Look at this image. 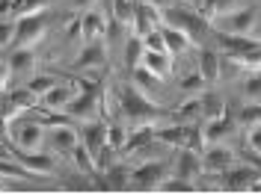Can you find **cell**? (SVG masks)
Masks as SVG:
<instances>
[{"label":"cell","mask_w":261,"mask_h":195,"mask_svg":"<svg viewBox=\"0 0 261 195\" xmlns=\"http://www.w3.org/2000/svg\"><path fill=\"white\" fill-rule=\"evenodd\" d=\"M172 169H169V162H143V166H137V169H130V189H154L158 183H161L166 175H169Z\"/></svg>","instance_id":"8"},{"label":"cell","mask_w":261,"mask_h":195,"mask_svg":"<svg viewBox=\"0 0 261 195\" xmlns=\"http://www.w3.org/2000/svg\"><path fill=\"white\" fill-rule=\"evenodd\" d=\"M143 3H148V6H154V9H169V6H175V0H143Z\"/></svg>","instance_id":"39"},{"label":"cell","mask_w":261,"mask_h":195,"mask_svg":"<svg viewBox=\"0 0 261 195\" xmlns=\"http://www.w3.org/2000/svg\"><path fill=\"white\" fill-rule=\"evenodd\" d=\"M6 130H9V145L15 151H42L45 148V133L48 127L42 124L39 115H21L15 121H6Z\"/></svg>","instance_id":"2"},{"label":"cell","mask_w":261,"mask_h":195,"mask_svg":"<svg viewBox=\"0 0 261 195\" xmlns=\"http://www.w3.org/2000/svg\"><path fill=\"white\" fill-rule=\"evenodd\" d=\"M81 142L92 154H98L101 148L107 145V124H101V121H86L83 124V133H81Z\"/></svg>","instance_id":"19"},{"label":"cell","mask_w":261,"mask_h":195,"mask_svg":"<svg viewBox=\"0 0 261 195\" xmlns=\"http://www.w3.org/2000/svg\"><path fill=\"white\" fill-rule=\"evenodd\" d=\"M154 142V124H130L128 130V142H125V151H140Z\"/></svg>","instance_id":"21"},{"label":"cell","mask_w":261,"mask_h":195,"mask_svg":"<svg viewBox=\"0 0 261 195\" xmlns=\"http://www.w3.org/2000/svg\"><path fill=\"white\" fill-rule=\"evenodd\" d=\"M15 42L12 48H33L36 42H42V36L48 30V21H45V12L39 15H24V18H15Z\"/></svg>","instance_id":"6"},{"label":"cell","mask_w":261,"mask_h":195,"mask_svg":"<svg viewBox=\"0 0 261 195\" xmlns=\"http://www.w3.org/2000/svg\"><path fill=\"white\" fill-rule=\"evenodd\" d=\"M175 113H178V118H193V115H202V110H199V98H190L187 104H181Z\"/></svg>","instance_id":"37"},{"label":"cell","mask_w":261,"mask_h":195,"mask_svg":"<svg viewBox=\"0 0 261 195\" xmlns=\"http://www.w3.org/2000/svg\"><path fill=\"white\" fill-rule=\"evenodd\" d=\"M199 110H202V118H217V115H226V104H223V98L214 95V92H202Z\"/></svg>","instance_id":"25"},{"label":"cell","mask_w":261,"mask_h":195,"mask_svg":"<svg viewBox=\"0 0 261 195\" xmlns=\"http://www.w3.org/2000/svg\"><path fill=\"white\" fill-rule=\"evenodd\" d=\"M119 104H122L125 115L130 118V124H154L163 115V110L154 107V101H148V95L137 83L119 86Z\"/></svg>","instance_id":"1"},{"label":"cell","mask_w":261,"mask_h":195,"mask_svg":"<svg viewBox=\"0 0 261 195\" xmlns=\"http://www.w3.org/2000/svg\"><path fill=\"white\" fill-rule=\"evenodd\" d=\"M9 74H12V71H9V65L0 62V92L6 89V83H9Z\"/></svg>","instance_id":"40"},{"label":"cell","mask_w":261,"mask_h":195,"mask_svg":"<svg viewBox=\"0 0 261 195\" xmlns=\"http://www.w3.org/2000/svg\"><path fill=\"white\" fill-rule=\"evenodd\" d=\"M163 42H166V50L172 53V56H178V53H187V48L193 45V39L187 36L184 30H178V27H169V24H163Z\"/></svg>","instance_id":"20"},{"label":"cell","mask_w":261,"mask_h":195,"mask_svg":"<svg viewBox=\"0 0 261 195\" xmlns=\"http://www.w3.org/2000/svg\"><path fill=\"white\" fill-rule=\"evenodd\" d=\"M252 32H255V39H258V42H261V21H258V24H255V30H252Z\"/></svg>","instance_id":"41"},{"label":"cell","mask_w":261,"mask_h":195,"mask_svg":"<svg viewBox=\"0 0 261 195\" xmlns=\"http://www.w3.org/2000/svg\"><path fill=\"white\" fill-rule=\"evenodd\" d=\"M143 39V45H146V50H166V42H163V30L158 27V30H148L140 36ZM169 53V50H166Z\"/></svg>","instance_id":"33"},{"label":"cell","mask_w":261,"mask_h":195,"mask_svg":"<svg viewBox=\"0 0 261 195\" xmlns=\"http://www.w3.org/2000/svg\"><path fill=\"white\" fill-rule=\"evenodd\" d=\"M3 124H6V121H3V110H0V127H3Z\"/></svg>","instance_id":"42"},{"label":"cell","mask_w":261,"mask_h":195,"mask_svg":"<svg viewBox=\"0 0 261 195\" xmlns=\"http://www.w3.org/2000/svg\"><path fill=\"white\" fill-rule=\"evenodd\" d=\"M244 98L246 101H261V71H252L244 80Z\"/></svg>","instance_id":"32"},{"label":"cell","mask_w":261,"mask_h":195,"mask_svg":"<svg viewBox=\"0 0 261 195\" xmlns=\"http://www.w3.org/2000/svg\"><path fill=\"white\" fill-rule=\"evenodd\" d=\"M36 107V98L24 89V92H18V95H12L6 104H3V121H15V118H21V115H27Z\"/></svg>","instance_id":"16"},{"label":"cell","mask_w":261,"mask_h":195,"mask_svg":"<svg viewBox=\"0 0 261 195\" xmlns=\"http://www.w3.org/2000/svg\"><path fill=\"white\" fill-rule=\"evenodd\" d=\"M81 92V83H54L45 95L39 98V107L45 110V113H65L68 110V104L77 98Z\"/></svg>","instance_id":"7"},{"label":"cell","mask_w":261,"mask_h":195,"mask_svg":"<svg viewBox=\"0 0 261 195\" xmlns=\"http://www.w3.org/2000/svg\"><path fill=\"white\" fill-rule=\"evenodd\" d=\"M261 178L258 166H238V169H228L223 175V189L228 192H249V186Z\"/></svg>","instance_id":"11"},{"label":"cell","mask_w":261,"mask_h":195,"mask_svg":"<svg viewBox=\"0 0 261 195\" xmlns=\"http://www.w3.org/2000/svg\"><path fill=\"white\" fill-rule=\"evenodd\" d=\"M134 15H137V3L134 0H113V21L125 24L134 30Z\"/></svg>","instance_id":"27"},{"label":"cell","mask_w":261,"mask_h":195,"mask_svg":"<svg viewBox=\"0 0 261 195\" xmlns=\"http://www.w3.org/2000/svg\"><path fill=\"white\" fill-rule=\"evenodd\" d=\"M50 0H18L15 12H12V18H24V15H39V12H45L48 9Z\"/></svg>","instance_id":"29"},{"label":"cell","mask_w":261,"mask_h":195,"mask_svg":"<svg viewBox=\"0 0 261 195\" xmlns=\"http://www.w3.org/2000/svg\"><path fill=\"white\" fill-rule=\"evenodd\" d=\"M246 148H249V154L261 157V124H258V127L246 130Z\"/></svg>","instance_id":"35"},{"label":"cell","mask_w":261,"mask_h":195,"mask_svg":"<svg viewBox=\"0 0 261 195\" xmlns=\"http://www.w3.org/2000/svg\"><path fill=\"white\" fill-rule=\"evenodd\" d=\"M143 53H146L143 39H140V36H130L128 45H125V65H128V68H140V62H143Z\"/></svg>","instance_id":"28"},{"label":"cell","mask_w":261,"mask_h":195,"mask_svg":"<svg viewBox=\"0 0 261 195\" xmlns=\"http://www.w3.org/2000/svg\"><path fill=\"white\" fill-rule=\"evenodd\" d=\"M98 0H71V6H74V12H89V9H95Z\"/></svg>","instance_id":"38"},{"label":"cell","mask_w":261,"mask_h":195,"mask_svg":"<svg viewBox=\"0 0 261 195\" xmlns=\"http://www.w3.org/2000/svg\"><path fill=\"white\" fill-rule=\"evenodd\" d=\"M163 24L184 30L190 39H202L208 32V21L202 15H196L193 9H187V6H169V9H163Z\"/></svg>","instance_id":"4"},{"label":"cell","mask_w":261,"mask_h":195,"mask_svg":"<svg viewBox=\"0 0 261 195\" xmlns=\"http://www.w3.org/2000/svg\"><path fill=\"white\" fill-rule=\"evenodd\" d=\"M134 3H140V0H134Z\"/></svg>","instance_id":"43"},{"label":"cell","mask_w":261,"mask_h":195,"mask_svg":"<svg viewBox=\"0 0 261 195\" xmlns=\"http://www.w3.org/2000/svg\"><path fill=\"white\" fill-rule=\"evenodd\" d=\"M65 113L71 115V118H81V121H92L98 113V92L95 86H89V83H81V92L77 98L68 104V110Z\"/></svg>","instance_id":"10"},{"label":"cell","mask_w":261,"mask_h":195,"mask_svg":"<svg viewBox=\"0 0 261 195\" xmlns=\"http://www.w3.org/2000/svg\"><path fill=\"white\" fill-rule=\"evenodd\" d=\"M234 124H241L244 130L258 127L261 124V101H249L246 107H241L238 115H234Z\"/></svg>","instance_id":"23"},{"label":"cell","mask_w":261,"mask_h":195,"mask_svg":"<svg viewBox=\"0 0 261 195\" xmlns=\"http://www.w3.org/2000/svg\"><path fill=\"white\" fill-rule=\"evenodd\" d=\"M104 180H107V186L110 189H130V169L128 166H110L107 172H104Z\"/></svg>","instance_id":"26"},{"label":"cell","mask_w":261,"mask_h":195,"mask_svg":"<svg viewBox=\"0 0 261 195\" xmlns=\"http://www.w3.org/2000/svg\"><path fill=\"white\" fill-rule=\"evenodd\" d=\"M199 74H202V80L205 83H217L220 80V74H223V59H220V53L217 50H202L199 53Z\"/></svg>","instance_id":"18"},{"label":"cell","mask_w":261,"mask_h":195,"mask_svg":"<svg viewBox=\"0 0 261 195\" xmlns=\"http://www.w3.org/2000/svg\"><path fill=\"white\" fill-rule=\"evenodd\" d=\"M196 189V183L193 180H187V178H178L175 172H169L166 178L154 186V192H193Z\"/></svg>","instance_id":"24"},{"label":"cell","mask_w":261,"mask_h":195,"mask_svg":"<svg viewBox=\"0 0 261 195\" xmlns=\"http://www.w3.org/2000/svg\"><path fill=\"white\" fill-rule=\"evenodd\" d=\"M12 157H15L27 172H33V175H42V178L54 175V160H50L48 154H42V151H15V148H12Z\"/></svg>","instance_id":"13"},{"label":"cell","mask_w":261,"mask_h":195,"mask_svg":"<svg viewBox=\"0 0 261 195\" xmlns=\"http://www.w3.org/2000/svg\"><path fill=\"white\" fill-rule=\"evenodd\" d=\"M202 89H205V80H202V74H199V71L181 80V92H190V95H196V92H202Z\"/></svg>","instance_id":"36"},{"label":"cell","mask_w":261,"mask_h":195,"mask_svg":"<svg viewBox=\"0 0 261 195\" xmlns=\"http://www.w3.org/2000/svg\"><path fill=\"white\" fill-rule=\"evenodd\" d=\"M6 65H9V71L27 74V71H33V68H36V50H33V48H12V53H9Z\"/></svg>","instance_id":"22"},{"label":"cell","mask_w":261,"mask_h":195,"mask_svg":"<svg viewBox=\"0 0 261 195\" xmlns=\"http://www.w3.org/2000/svg\"><path fill=\"white\" fill-rule=\"evenodd\" d=\"M15 18H3L0 21V50L3 48H9L12 42H15Z\"/></svg>","instance_id":"34"},{"label":"cell","mask_w":261,"mask_h":195,"mask_svg":"<svg viewBox=\"0 0 261 195\" xmlns=\"http://www.w3.org/2000/svg\"><path fill=\"white\" fill-rule=\"evenodd\" d=\"M128 142V127H122V124H107V145L119 151V148H125Z\"/></svg>","instance_id":"31"},{"label":"cell","mask_w":261,"mask_h":195,"mask_svg":"<svg viewBox=\"0 0 261 195\" xmlns=\"http://www.w3.org/2000/svg\"><path fill=\"white\" fill-rule=\"evenodd\" d=\"M178 178H187V180H199L202 178V154L196 148H181L178 157H175V169H172Z\"/></svg>","instance_id":"12"},{"label":"cell","mask_w":261,"mask_h":195,"mask_svg":"<svg viewBox=\"0 0 261 195\" xmlns=\"http://www.w3.org/2000/svg\"><path fill=\"white\" fill-rule=\"evenodd\" d=\"M107 32V18L101 15L98 9H89L81 15V42H95Z\"/></svg>","instance_id":"15"},{"label":"cell","mask_w":261,"mask_h":195,"mask_svg":"<svg viewBox=\"0 0 261 195\" xmlns=\"http://www.w3.org/2000/svg\"><path fill=\"white\" fill-rule=\"evenodd\" d=\"M54 83H57V77H54V74H36V77L27 83V92H30L33 98H42L50 86H54Z\"/></svg>","instance_id":"30"},{"label":"cell","mask_w":261,"mask_h":195,"mask_svg":"<svg viewBox=\"0 0 261 195\" xmlns=\"http://www.w3.org/2000/svg\"><path fill=\"white\" fill-rule=\"evenodd\" d=\"M211 24L223 32V36H252V30H255L258 21H255V12H252V9L238 6V9H231V12H223V15L211 18Z\"/></svg>","instance_id":"3"},{"label":"cell","mask_w":261,"mask_h":195,"mask_svg":"<svg viewBox=\"0 0 261 195\" xmlns=\"http://www.w3.org/2000/svg\"><path fill=\"white\" fill-rule=\"evenodd\" d=\"M45 142L54 148V154H60V157H71L74 148H77V142H81V130L74 127L71 121L50 124L48 133H45Z\"/></svg>","instance_id":"5"},{"label":"cell","mask_w":261,"mask_h":195,"mask_svg":"<svg viewBox=\"0 0 261 195\" xmlns=\"http://www.w3.org/2000/svg\"><path fill=\"white\" fill-rule=\"evenodd\" d=\"M104 59H107V48L101 45V39H95V42H83L81 56L71 62V68H101Z\"/></svg>","instance_id":"14"},{"label":"cell","mask_w":261,"mask_h":195,"mask_svg":"<svg viewBox=\"0 0 261 195\" xmlns=\"http://www.w3.org/2000/svg\"><path fill=\"white\" fill-rule=\"evenodd\" d=\"M140 65L146 71H151L154 77H169V71H172V53H166V50H146Z\"/></svg>","instance_id":"17"},{"label":"cell","mask_w":261,"mask_h":195,"mask_svg":"<svg viewBox=\"0 0 261 195\" xmlns=\"http://www.w3.org/2000/svg\"><path fill=\"white\" fill-rule=\"evenodd\" d=\"M231 162H234V154H231V148L220 145V142H211V145L205 148V154H202V175L223 178L228 169H231Z\"/></svg>","instance_id":"9"}]
</instances>
